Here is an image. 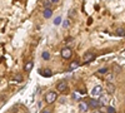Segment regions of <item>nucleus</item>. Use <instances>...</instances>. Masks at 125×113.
<instances>
[{
	"mask_svg": "<svg viewBox=\"0 0 125 113\" xmlns=\"http://www.w3.org/2000/svg\"><path fill=\"white\" fill-rule=\"evenodd\" d=\"M89 106H90L93 109H95V108L100 107V102H99V99H91V100L89 102Z\"/></svg>",
	"mask_w": 125,
	"mask_h": 113,
	"instance_id": "7",
	"label": "nucleus"
},
{
	"mask_svg": "<svg viewBox=\"0 0 125 113\" xmlns=\"http://www.w3.org/2000/svg\"><path fill=\"white\" fill-rule=\"evenodd\" d=\"M94 113H101L100 111H95V112H94Z\"/></svg>",
	"mask_w": 125,
	"mask_h": 113,
	"instance_id": "26",
	"label": "nucleus"
},
{
	"mask_svg": "<svg viewBox=\"0 0 125 113\" xmlns=\"http://www.w3.org/2000/svg\"><path fill=\"white\" fill-rule=\"evenodd\" d=\"M108 100H109L108 97H106V96H104V94H101V96L99 97V102H100V106H101V107L105 106V104L108 103Z\"/></svg>",
	"mask_w": 125,
	"mask_h": 113,
	"instance_id": "8",
	"label": "nucleus"
},
{
	"mask_svg": "<svg viewBox=\"0 0 125 113\" xmlns=\"http://www.w3.org/2000/svg\"><path fill=\"white\" fill-rule=\"evenodd\" d=\"M89 103H86V102H84V100H81V102H79V111L81 112V113H85V112H88L89 111Z\"/></svg>",
	"mask_w": 125,
	"mask_h": 113,
	"instance_id": "5",
	"label": "nucleus"
},
{
	"mask_svg": "<svg viewBox=\"0 0 125 113\" xmlns=\"http://www.w3.org/2000/svg\"><path fill=\"white\" fill-rule=\"evenodd\" d=\"M105 79L108 80V83H111V80L114 79V74H113V73H108V74H105Z\"/></svg>",
	"mask_w": 125,
	"mask_h": 113,
	"instance_id": "15",
	"label": "nucleus"
},
{
	"mask_svg": "<svg viewBox=\"0 0 125 113\" xmlns=\"http://www.w3.org/2000/svg\"><path fill=\"white\" fill-rule=\"evenodd\" d=\"M41 55H43V58H44L45 60H49V59H50V54H49V52H44Z\"/></svg>",
	"mask_w": 125,
	"mask_h": 113,
	"instance_id": "17",
	"label": "nucleus"
},
{
	"mask_svg": "<svg viewBox=\"0 0 125 113\" xmlns=\"http://www.w3.org/2000/svg\"><path fill=\"white\" fill-rule=\"evenodd\" d=\"M62 25H64V28H68L70 25V23L68 22V20H65V22H62Z\"/></svg>",
	"mask_w": 125,
	"mask_h": 113,
	"instance_id": "23",
	"label": "nucleus"
},
{
	"mask_svg": "<svg viewBox=\"0 0 125 113\" xmlns=\"http://www.w3.org/2000/svg\"><path fill=\"white\" fill-rule=\"evenodd\" d=\"M103 94V87L101 86H95L91 90V96L93 97H100Z\"/></svg>",
	"mask_w": 125,
	"mask_h": 113,
	"instance_id": "2",
	"label": "nucleus"
},
{
	"mask_svg": "<svg viewBox=\"0 0 125 113\" xmlns=\"http://www.w3.org/2000/svg\"><path fill=\"white\" fill-rule=\"evenodd\" d=\"M60 23H61V16H58L56 19H54V24L55 25H59Z\"/></svg>",
	"mask_w": 125,
	"mask_h": 113,
	"instance_id": "20",
	"label": "nucleus"
},
{
	"mask_svg": "<svg viewBox=\"0 0 125 113\" xmlns=\"http://www.w3.org/2000/svg\"><path fill=\"white\" fill-rule=\"evenodd\" d=\"M51 15H53V12H51V9H45V10H44V16H45L46 19H49Z\"/></svg>",
	"mask_w": 125,
	"mask_h": 113,
	"instance_id": "13",
	"label": "nucleus"
},
{
	"mask_svg": "<svg viewBox=\"0 0 125 113\" xmlns=\"http://www.w3.org/2000/svg\"><path fill=\"white\" fill-rule=\"evenodd\" d=\"M73 55V52H71V49L65 47L64 49H61V57L64 58V59H69L70 57Z\"/></svg>",
	"mask_w": 125,
	"mask_h": 113,
	"instance_id": "3",
	"label": "nucleus"
},
{
	"mask_svg": "<svg viewBox=\"0 0 125 113\" xmlns=\"http://www.w3.org/2000/svg\"><path fill=\"white\" fill-rule=\"evenodd\" d=\"M33 65H34V63H33L31 60H29V62H26V63H25L24 68H25V70L28 72V73H29V72H31V69H33Z\"/></svg>",
	"mask_w": 125,
	"mask_h": 113,
	"instance_id": "9",
	"label": "nucleus"
},
{
	"mask_svg": "<svg viewBox=\"0 0 125 113\" xmlns=\"http://www.w3.org/2000/svg\"><path fill=\"white\" fill-rule=\"evenodd\" d=\"M14 80L18 82V83L23 82V75H21V74H15V75H14Z\"/></svg>",
	"mask_w": 125,
	"mask_h": 113,
	"instance_id": "16",
	"label": "nucleus"
},
{
	"mask_svg": "<svg viewBox=\"0 0 125 113\" xmlns=\"http://www.w3.org/2000/svg\"><path fill=\"white\" fill-rule=\"evenodd\" d=\"M58 99V94L55 93V92H48V93L45 94V102L48 104H51V103H54V102Z\"/></svg>",
	"mask_w": 125,
	"mask_h": 113,
	"instance_id": "1",
	"label": "nucleus"
},
{
	"mask_svg": "<svg viewBox=\"0 0 125 113\" xmlns=\"http://www.w3.org/2000/svg\"><path fill=\"white\" fill-rule=\"evenodd\" d=\"M41 74H43L44 77H51V75H53V73H51V70L50 69H45V70H43V72H41Z\"/></svg>",
	"mask_w": 125,
	"mask_h": 113,
	"instance_id": "14",
	"label": "nucleus"
},
{
	"mask_svg": "<svg viewBox=\"0 0 125 113\" xmlns=\"http://www.w3.org/2000/svg\"><path fill=\"white\" fill-rule=\"evenodd\" d=\"M93 59H95V55H94L93 52H86L84 54V62L85 63H89V62H91Z\"/></svg>",
	"mask_w": 125,
	"mask_h": 113,
	"instance_id": "6",
	"label": "nucleus"
},
{
	"mask_svg": "<svg viewBox=\"0 0 125 113\" xmlns=\"http://www.w3.org/2000/svg\"><path fill=\"white\" fill-rule=\"evenodd\" d=\"M99 73L100 74H108V68H100L99 69Z\"/></svg>",
	"mask_w": 125,
	"mask_h": 113,
	"instance_id": "18",
	"label": "nucleus"
},
{
	"mask_svg": "<svg viewBox=\"0 0 125 113\" xmlns=\"http://www.w3.org/2000/svg\"><path fill=\"white\" fill-rule=\"evenodd\" d=\"M80 64H79V62H71V63H70V65H69V68H70V70H74V69H76L78 67H79Z\"/></svg>",
	"mask_w": 125,
	"mask_h": 113,
	"instance_id": "11",
	"label": "nucleus"
},
{
	"mask_svg": "<svg viewBox=\"0 0 125 113\" xmlns=\"http://www.w3.org/2000/svg\"><path fill=\"white\" fill-rule=\"evenodd\" d=\"M68 88V83H66V80H60L59 83H58V86H56V90L58 92H64L65 89Z\"/></svg>",
	"mask_w": 125,
	"mask_h": 113,
	"instance_id": "4",
	"label": "nucleus"
},
{
	"mask_svg": "<svg viewBox=\"0 0 125 113\" xmlns=\"http://www.w3.org/2000/svg\"><path fill=\"white\" fill-rule=\"evenodd\" d=\"M41 113H50V111H48V109H44V111L41 112Z\"/></svg>",
	"mask_w": 125,
	"mask_h": 113,
	"instance_id": "24",
	"label": "nucleus"
},
{
	"mask_svg": "<svg viewBox=\"0 0 125 113\" xmlns=\"http://www.w3.org/2000/svg\"><path fill=\"white\" fill-rule=\"evenodd\" d=\"M106 112L108 113H116V111H115V108H114V107H108L106 108Z\"/></svg>",
	"mask_w": 125,
	"mask_h": 113,
	"instance_id": "19",
	"label": "nucleus"
},
{
	"mask_svg": "<svg viewBox=\"0 0 125 113\" xmlns=\"http://www.w3.org/2000/svg\"><path fill=\"white\" fill-rule=\"evenodd\" d=\"M115 34H116V35H119V37L125 35V29H124V28H118V29L115 30Z\"/></svg>",
	"mask_w": 125,
	"mask_h": 113,
	"instance_id": "12",
	"label": "nucleus"
},
{
	"mask_svg": "<svg viewBox=\"0 0 125 113\" xmlns=\"http://www.w3.org/2000/svg\"><path fill=\"white\" fill-rule=\"evenodd\" d=\"M51 3H59V0H50Z\"/></svg>",
	"mask_w": 125,
	"mask_h": 113,
	"instance_id": "25",
	"label": "nucleus"
},
{
	"mask_svg": "<svg viewBox=\"0 0 125 113\" xmlns=\"http://www.w3.org/2000/svg\"><path fill=\"white\" fill-rule=\"evenodd\" d=\"M75 14H76V13L74 12V9H70V12H69V16H70V18H73V16H75Z\"/></svg>",
	"mask_w": 125,
	"mask_h": 113,
	"instance_id": "21",
	"label": "nucleus"
},
{
	"mask_svg": "<svg viewBox=\"0 0 125 113\" xmlns=\"http://www.w3.org/2000/svg\"><path fill=\"white\" fill-rule=\"evenodd\" d=\"M50 4H51V1H44V6L46 9H50Z\"/></svg>",
	"mask_w": 125,
	"mask_h": 113,
	"instance_id": "22",
	"label": "nucleus"
},
{
	"mask_svg": "<svg viewBox=\"0 0 125 113\" xmlns=\"http://www.w3.org/2000/svg\"><path fill=\"white\" fill-rule=\"evenodd\" d=\"M106 89H108V92H109L110 94H113L114 92H115L116 88H115V86H114L113 83H108V84H106Z\"/></svg>",
	"mask_w": 125,
	"mask_h": 113,
	"instance_id": "10",
	"label": "nucleus"
}]
</instances>
